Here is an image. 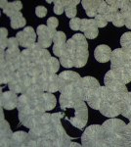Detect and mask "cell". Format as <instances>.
Segmentation results:
<instances>
[{"mask_svg":"<svg viewBox=\"0 0 131 147\" xmlns=\"http://www.w3.org/2000/svg\"><path fill=\"white\" fill-rule=\"evenodd\" d=\"M30 146H55L52 115L44 113L34 127L30 129Z\"/></svg>","mask_w":131,"mask_h":147,"instance_id":"6da1fadb","label":"cell"},{"mask_svg":"<svg viewBox=\"0 0 131 147\" xmlns=\"http://www.w3.org/2000/svg\"><path fill=\"white\" fill-rule=\"evenodd\" d=\"M126 124L120 119H110L102 125L105 147L124 146V129Z\"/></svg>","mask_w":131,"mask_h":147,"instance_id":"7a4b0ae2","label":"cell"},{"mask_svg":"<svg viewBox=\"0 0 131 147\" xmlns=\"http://www.w3.org/2000/svg\"><path fill=\"white\" fill-rule=\"evenodd\" d=\"M67 49L73 57V65L81 68L88 60V43L86 37L81 34H75L67 41Z\"/></svg>","mask_w":131,"mask_h":147,"instance_id":"3957f363","label":"cell"},{"mask_svg":"<svg viewBox=\"0 0 131 147\" xmlns=\"http://www.w3.org/2000/svg\"><path fill=\"white\" fill-rule=\"evenodd\" d=\"M81 143L85 147H105L102 125H92L88 127L82 134Z\"/></svg>","mask_w":131,"mask_h":147,"instance_id":"277c9868","label":"cell"},{"mask_svg":"<svg viewBox=\"0 0 131 147\" xmlns=\"http://www.w3.org/2000/svg\"><path fill=\"white\" fill-rule=\"evenodd\" d=\"M108 89V88H107ZM102 115L108 118H115L121 113V99L113 94L109 89L107 90V95L102 106L99 109Z\"/></svg>","mask_w":131,"mask_h":147,"instance_id":"5b68a950","label":"cell"},{"mask_svg":"<svg viewBox=\"0 0 131 147\" xmlns=\"http://www.w3.org/2000/svg\"><path fill=\"white\" fill-rule=\"evenodd\" d=\"M33 84H34V80L30 76L18 70L15 73V75L13 76V78L10 80V82H8V86L9 89L14 91L15 93L23 94Z\"/></svg>","mask_w":131,"mask_h":147,"instance_id":"8992f818","label":"cell"},{"mask_svg":"<svg viewBox=\"0 0 131 147\" xmlns=\"http://www.w3.org/2000/svg\"><path fill=\"white\" fill-rule=\"evenodd\" d=\"M105 86L109 89L113 94H115L116 97L122 100L123 97L127 94V87L124 82H122L118 77L113 73V71L110 70L108 73L105 75L104 78Z\"/></svg>","mask_w":131,"mask_h":147,"instance_id":"52a82bcc","label":"cell"},{"mask_svg":"<svg viewBox=\"0 0 131 147\" xmlns=\"http://www.w3.org/2000/svg\"><path fill=\"white\" fill-rule=\"evenodd\" d=\"M65 117L63 113H55L52 115V121H53V130L55 136V146H71V141L69 136L67 134L63 125L61 124V119Z\"/></svg>","mask_w":131,"mask_h":147,"instance_id":"ba28073f","label":"cell"},{"mask_svg":"<svg viewBox=\"0 0 131 147\" xmlns=\"http://www.w3.org/2000/svg\"><path fill=\"white\" fill-rule=\"evenodd\" d=\"M73 109L75 110L73 115L66 118L73 127H75L78 129H82L86 125L88 120V110L86 104L84 103V101L81 100Z\"/></svg>","mask_w":131,"mask_h":147,"instance_id":"9c48e42d","label":"cell"},{"mask_svg":"<svg viewBox=\"0 0 131 147\" xmlns=\"http://www.w3.org/2000/svg\"><path fill=\"white\" fill-rule=\"evenodd\" d=\"M100 84L95 78L93 77H85L81 78L78 82V93L80 98L83 101H88L91 97L100 88Z\"/></svg>","mask_w":131,"mask_h":147,"instance_id":"30bf717a","label":"cell"},{"mask_svg":"<svg viewBox=\"0 0 131 147\" xmlns=\"http://www.w3.org/2000/svg\"><path fill=\"white\" fill-rule=\"evenodd\" d=\"M34 84L38 85L42 91L55 93L59 91V76L56 74L42 73L35 80Z\"/></svg>","mask_w":131,"mask_h":147,"instance_id":"8fae6325","label":"cell"},{"mask_svg":"<svg viewBox=\"0 0 131 147\" xmlns=\"http://www.w3.org/2000/svg\"><path fill=\"white\" fill-rule=\"evenodd\" d=\"M79 74L73 71H64L59 75V91L60 93L78 87V82L80 80Z\"/></svg>","mask_w":131,"mask_h":147,"instance_id":"7c38bea8","label":"cell"},{"mask_svg":"<svg viewBox=\"0 0 131 147\" xmlns=\"http://www.w3.org/2000/svg\"><path fill=\"white\" fill-rule=\"evenodd\" d=\"M82 99L78 93V87L75 89H71L60 94V107L62 110L66 111L69 109H73L79 101Z\"/></svg>","mask_w":131,"mask_h":147,"instance_id":"4fadbf2b","label":"cell"},{"mask_svg":"<svg viewBox=\"0 0 131 147\" xmlns=\"http://www.w3.org/2000/svg\"><path fill=\"white\" fill-rule=\"evenodd\" d=\"M16 38L18 39L20 46L25 47V48H30L35 43L36 34L32 27H26L23 30L17 34Z\"/></svg>","mask_w":131,"mask_h":147,"instance_id":"5bb4252c","label":"cell"},{"mask_svg":"<svg viewBox=\"0 0 131 147\" xmlns=\"http://www.w3.org/2000/svg\"><path fill=\"white\" fill-rule=\"evenodd\" d=\"M36 34H37V36H38V41H37V43H38L42 48L45 49L51 45V43L53 42V37L56 32L49 30V28L47 27V26L40 25L37 27Z\"/></svg>","mask_w":131,"mask_h":147,"instance_id":"9a60e30c","label":"cell"},{"mask_svg":"<svg viewBox=\"0 0 131 147\" xmlns=\"http://www.w3.org/2000/svg\"><path fill=\"white\" fill-rule=\"evenodd\" d=\"M80 30L84 34L86 38L93 39L98 36V27L94 19H82Z\"/></svg>","mask_w":131,"mask_h":147,"instance_id":"2e32d148","label":"cell"},{"mask_svg":"<svg viewBox=\"0 0 131 147\" xmlns=\"http://www.w3.org/2000/svg\"><path fill=\"white\" fill-rule=\"evenodd\" d=\"M19 97L14 91H5L1 94V106L6 110H13L18 106Z\"/></svg>","mask_w":131,"mask_h":147,"instance_id":"e0dca14e","label":"cell"},{"mask_svg":"<svg viewBox=\"0 0 131 147\" xmlns=\"http://www.w3.org/2000/svg\"><path fill=\"white\" fill-rule=\"evenodd\" d=\"M107 87L106 86H100V88L95 92L93 95L88 99L87 103L92 109L99 110L105 100V97L107 95Z\"/></svg>","mask_w":131,"mask_h":147,"instance_id":"ac0fdd59","label":"cell"},{"mask_svg":"<svg viewBox=\"0 0 131 147\" xmlns=\"http://www.w3.org/2000/svg\"><path fill=\"white\" fill-rule=\"evenodd\" d=\"M53 52L56 56L60 57L64 51L66 50L67 47V38L66 34L63 32H56L53 37Z\"/></svg>","mask_w":131,"mask_h":147,"instance_id":"d6986e66","label":"cell"},{"mask_svg":"<svg viewBox=\"0 0 131 147\" xmlns=\"http://www.w3.org/2000/svg\"><path fill=\"white\" fill-rule=\"evenodd\" d=\"M94 56L98 62L100 63H106L108 61L111 60V56H112V50L108 45H98L95 49L94 52Z\"/></svg>","mask_w":131,"mask_h":147,"instance_id":"ffe728a7","label":"cell"},{"mask_svg":"<svg viewBox=\"0 0 131 147\" xmlns=\"http://www.w3.org/2000/svg\"><path fill=\"white\" fill-rule=\"evenodd\" d=\"M11 146L25 147L30 146V134L25 131H17L13 134Z\"/></svg>","mask_w":131,"mask_h":147,"instance_id":"44dd1931","label":"cell"},{"mask_svg":"<svg viewBox=\"0 0 131 147\" xmlns=\"http://www.w3.org/2000/svg\"><path fill=\"white\" fill-rule=\"evenodd\" d=\"M13 132L9 127L8 123L2 119L1 122V146H11Z\"/></svg>","mask_w":131,"mask_h":147,"instance_id":"7402d4cb","label":"cell"},{"mask_svg":"<svg viewBox=\"0 0 131 147\" xmlns=\"http://www.w3.org/2000/svg\"><path fill=\"white\" fill-rule=\"evenodd\" d=\"M101 3L99 0H83L81 1L83 9L86 12L88 17H96L98 14V7Z\"/></svg>","mask_w":131,"mask_h":147,"instance_id":"603a6c76","label":"cell"},{"mask_svg":"<svg viewBox=\"0 0 131 147\" xmlns=\"http://www.w3.org/2000/svg\"><path fill=\"white\" fill-rule=\"evenodd\" d=\"M57 100L56 97L54 96L53 93H50V92H43L41 96V104L42 107H43L44 111H51L53 110L56 106Z\"/></svg>","mask_w":131,"mask_h":147,"instance_id":"cb8c5ba5","label":"cell"},{"mask_svg":"<svg viewBox=\"0 0 131 147\" xmlns=\"http://www.w3.org/2000/svg\"><path fill=\"white\" fill-rule=\"evenodd\" d=\"M106 3H107V5H108V8H107V11L105 12L104 16L106 17L108 23L113 22L116 13L120 11L118 0H108V1H106Z\"/></svg>","mask_w":131,"mask_h":147,"instance_id":"d4e9b609","label":"cell"},{"mask_svg":"<svg viewBox=\"0 0 131 147\" xmlns=\"http://www.w3.org/2000/svg\"><path fill=\"white\" fill-rule=\"evenodd\" d=\"M121 115L129 119L131 122V92H127V94L121 100Z\"/></svg>","mask_w":131,"mask_h":147,"instance_id":"484cf974","label":"cell"},{"mask_svg":"<svg viewBox=\"0 0 131 147\" xmlns=\"http://www.w3.org/2000/svg\"><path fill=\"white\" fill-rule=\"evenodd\" d=\"M78 3H81L79 0H65V12L68 18L73 19L77 16V6Z\"/></svg>","mask_w":131,"mask_h":147,"instance_id":"4316f807","label":"cell"},{"mask_svg":"<svg viewBox=\"0 0 131 147\" xmlns=\"http://www.w3.org/2000/svg\"><path fill=\"white\" fill-rule=\"evenodd\" d=\"M23 8V4L21 1H13V2H8V4L4 7L3 12L4 14H6L8 17H12L13 15H15L16 13L20 12L21 9Z\"/></svg>","mask_w":131,"mask_h":147,"instance_id":"83f0119b","label":"cell"},{"mask_svg":"<svg viewBox=\"0 0 131 147\" xmlns=\"http://www.w3.org/2000/svg\"><path fill=\"white\" fill-rule=\"evenodd\" d=\"M120 45L129 59H131V32H125L120 37Z\"/></svg>","mask_w":131,"mask_h":147,"instance_id":"f1b7e54d","label":"cell"},{"mask_svg":"<svg viewBox=\"0 0 131 147\" xmlns=\"http://www.w3.org/2000/svg\"><path fill=\"white\" fill-rule=\"evenodd\" d=\"M59 68H60V62L56 58L51 57L43 65V73L56 74L59 71Z\"/></svg>","mask_w":131,"mask_h":147,"instance_id":"f546056e","label":"cell"},{"mask_svg":"<svg viewBox=\"0 0 131 147\" xmlns=\"http://www.w3.org/2000/svg\"><path fill=\"white\" fill-rule=\"evenodd\" d=\"M11 20V27L13 28H23L26 26V19L24 18L23 14L21 12H18L16 13L15 15H13L12 17L10 18Z\"/></svg>","mask_w":131,"mask_h":147,"instance_id":"4dcf8cb0","label":"cell"},{"mask_svg":"<svg viewBox=\"0 0 131 147\" xmlns=\"http://www.w3.org/2000/svg\"><path fill=\"white\" fill-rule=\"evenodd\" d=\"M60 63H61V65L65 68L75 67V65H73V57H71V55L70 54V52L68 51L67 47H66V50L64 51V53L60 56Z\"/></svg>","mask_w":131,"mask_h":147,"instance_id":"1f68e13d","label":"cell"},{"mask_svg":"<svg viewBox=\"0 0 131 147\" xmlns=\"http://www.w3.org/2000/svg\"><path fill=\"white\" fill-rule=\"evenodd\" d=\"M54 3V13L61 15L65 11V0H55Z\"/></svg>","mask_w":131,"mask_h":147,"instance_id":"d6a6232c","label":"cell"},{"mask_svg":"<svg viewBox=\"0 0 131 147\" xmlns=\"http://www.w3.org/2000/svg\"><path fill=\"white\" fill-rule=\"evenodd\" d=\"M114 26H116V27L118 28H120V27H123L125 24V20H124V16H123V14L121 13L120 11H118V13H116V15L115 16V18H114L113 22Z\"/></svg>","mask_w":131,"mask_h":147,"instance_id":"836d02e7","label":"cell"},{"mask_svg":"<svg viewBox=\"0 0 131 147\" xmlns=\"http://www.w3.org/2000/svg\"><path fill=\"white\" fill-rule=\"evenodd\" d=\"M94 21L98 28H104V27H106L107 24H108V21H107L106 17H105L104 15H100V14H97Z\"/></svg>","mask_w":131,"mask_h":147,"instance_id":"e575fe53","label":"cell"},{"mask_svg":"<svg viewBox=\"0 0 131 147\" xmlns=\"http://www.w3.org/2000/svg\"><path fill=\"white\" fill-rule=\"evenodd\" d=\"M59 25V21L57 18L55 17H50L47 20V27L49 28V30H51L52 32H56V28Z\"/></svg>","mask_w":131,"mask_h":147,"instance_id":"d590c367","label":"cell"},{"mask_svg":"<svg viewBox=\"0 0 131 147\" xmlns=\"http://www.w3.org/2000/svg\"><path fill=\"white\" fill-rule=\"evenodd\" d=\"M7 34H8V30H7L5 28H1V49L2 50L6 49L7 44H8L9 38H7Z\"/></svg>","mask_w":131,"mask_h":147,"instance_id":"8d00e7d4","label":"cell"},{"mask_svg":"<svg viewBox=\"0 0 131 147\" xmlns=\"http://www.w3.org/2000/svg\"><path fill=\"white\" fill-rule=\"evenodd\" d=\"M120 12L123 14V16H124V20H125L124 26L127 28L131 30V11L129 10V8H128V9H125V10H122Z\"/></svg>","mask_w":131,"mask_h":147,"instance_id":"74e56055","label":"cell"},{"mask_svg":"<svg viewBox=\"0 0 131 147\" xmlns=\"http://www.w3.org/2000/svg\"><path fill=\"white\" fill-rule=\"evenodd\" d=\"M81 26V19L79 18H73L70 21V28L73 30H80Z\"/></svg>","mask_w":131,"mask_h":147,"instance_id":"f35d334b","label":"cell"},{"mask_svg":"<svg viewBox=\"0 0 131 147\" xmlns=\"http://www.w3.org/2000/svg\"><path fill=\"white\" fill-rule=\"evenodd\" d=\"M35 14H36L37 17L43 18L47 15V9L43 6H37L35 8Z\"/></svg>","mask_w":131,"mask_h":147,"instance_id":"ab89813d","label":"cell"},{"mask_svg":"<svg viewBox=\"0 0 131 147\" xmlns=\"http://www.w3.org/2000/svg\"><path fill=\"white\" fill-rule=\"evenodd\" d=\"M107 8H108V5H107L106 1H101V3H100V5L98 7V14L104 15L105 12L107 11Z\"/></svg>","mask_w":131,"mask_h":147,"instance_id":"60d3db41","label":"cell"},{"mask_svg":"<svg viewBox=\"0 0 131 147\" xmlns=\"http://www.w3.org/2000/svg\"><path fill=\"white\" fill-rule=\"evenodd\" d=\"M126 70H127V72L129 73V75L131 76V59L129 58H128L127 64H126Z\"/></svg>","mask_w":131,"mask_h":147,"instance_id":"b9f144b4","label":"cell"},{"mask_svg":"<svg viewBox=\"0 0 131 147\" xmlns=\"http://www.w3.org/2000/svg\"><path fill=\"white\" fill-rule=\"evenodd\" d=\"M0 6H1L2 9H4V7H5L7 4H8V1H5V0H1V2H0Z\"/></svg>","mask_w":131,"mask_h":147,"instance_id":"7bdbcfd3","label":"cell"},{"mask_svg":"<svg viewBox=\"0 0 131 147\" xmlns=\"http://www.w3.org/2000/svg\"><path fill=\"white\" fill-rule=\"evenodd\" d=\"M128 8H129V10L131 11V1H129V7H128Z\"/></svg>","mask_w":131,"mask_h":147,"instance_id":"ee69618b","label":"cell"}]
</instances>
